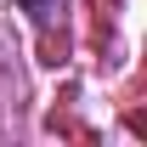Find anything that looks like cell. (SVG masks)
Wrapping results in <instances>:
<instances>
[{
	"instance_id": "obj_1",
	"label": "cell",
	"mask_w": 147,
	"mask_h": 147,
	"mask_svg": "<svg viewBox=\"0 0 147 147\" xmlns=\"http://www.w3.org/2000/svg\"><path fill=\"white\" fill-rule=\"evenodd\" d=\"M23 11H28L34 23H51L57 11H62V0H23Z\"/></svg>"
}]
</instances>
